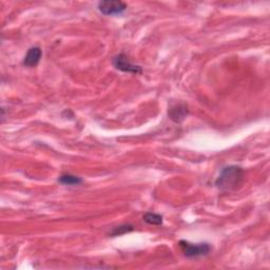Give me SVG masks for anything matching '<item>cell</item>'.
<instances>
[{"instance_id":"6da1fadb","label":"cell","mask_w":270,"mask_h":270,"mask_svg":"<svg viewBox=\"0 0 270 270\" xmlns=\"http://www.w3.org/2000/svg\"><path fill=\"white\" fill-rule=\"evenodd\" d=\"M244 179V170L239 166L223 168L215 181V186L220 190L229 191L238 187Z\"/></svg>"},{"instance_id":"7a4b0ae2","label":"cell","mask_w":270,"mask_h":270,"mask_svg":"<svg viewBox=\"0 0 270 270\" xmlns=\"http://www.w3.org/2000/svg\"><path fill=\"white\" fill-rule=\"evenodd\" d=\"M179 246L184 255L189 259L200 258V256L207 255L210 252V250H211V246H210V244L208 243L192 244L184 240L179 242Z\"/></svg>"},{"instance_id":"3957f363","label":"cell","mask_w":270,"mask_h":270,"mask_svg":"<svg viewBox=\"0 0 270 270\" xmlns=\"http://www.w3.org/2000/svg\"><path fill=\"white\" fill-rule=\"evenodd\" d=\"M97 8L104 15L114 16L123 14L127 10V4L118 0H107V1H101Z\"/></svg>"},{"instance_id":"277c9868","label":"cell","mask_w":270,"mask_h":270,"mask_svg":"<svg viewBox=\"0 0 270 270\" xmlns=\"http://www.w3.org/2000/svg\"><path fill=\"white\" fill-rule=\"evenodd\" d=\"M112 63H113L115 69L123 71V72H127V73L140 74L143 71V69L140 67V65L133 64L129 61L127 55L124 53L116 55L113 59H112Z\"/></svg>"},{"instance_id":"5b68a950","label":"cell","mask_w":270,"mask_h":270,"mask_svg":"<svg viewBox=\"0 0 270 270\" xmlns=\"http://www.w3.org/2000/svg\"><path fill=\"white\" fill-rule=\"evenodd\" d=\"M42 56V51L39 47H33L29 49L23 58V65L28 68H34L41 62Z\"/></svg>"},{"instance_id":"8992f818","label":"cell","mask_w":270,"mask_h":270,"mask_svg":"<svg viewBox=\"0 0 270 270\" xmlns=\"http://www.w3.org/2000/svg\"><path fill=\"white\" fill-rule=\"evenodd\" d=\"M188 113H189V111H188V107L186 106V104H175L174 107H172L169 110L168 115L173 122L181 123L187 117Z\"/></svg>"},{"instance_id":"52a82bcc","label":"cell","mask_w":270,"mask_h":270,"mask_svg":"<svg viewBox=\"0 0 270 270\" xmlns=\"http://www.w3.org/2000/svg\"><path fill=\"white\" fill-rule=\"evenodd\" d=\"M58 182L65 186H78L83 183V180L81 177L72 175V174H63L58 179Z\"/></svg>"},{"instance_id":"ba28073f","label":"cell","mask_w":270,"mask_h":270,"mask_svg":"<svg viewBox=\"0 0 270 270\" xmlns=\"http://www.w3.org/2000/svg\"><path fill=\"white\" fill-rule=\"evenodd\" d=\"M143 220L147 224H149V225H153V226H160L163 224V216L153 212H148L145 214Z\"/></svg>"},{"instance_id":"9c48e42d","label":"cell","mask_w":270,"mask_h":270,"mask_svg":"<svg viewBox=\"0 0 270 270\" xmlns=\"http://www.w3.org/2000/svg\"><path fill=\"white\" fill-rule=\"evenodd\" d=\"M133 230V226L131 225H122L113 228V230L111 231V235L117 236V235H123L125 233H128Z\"/></svg>"}]
</instances>
